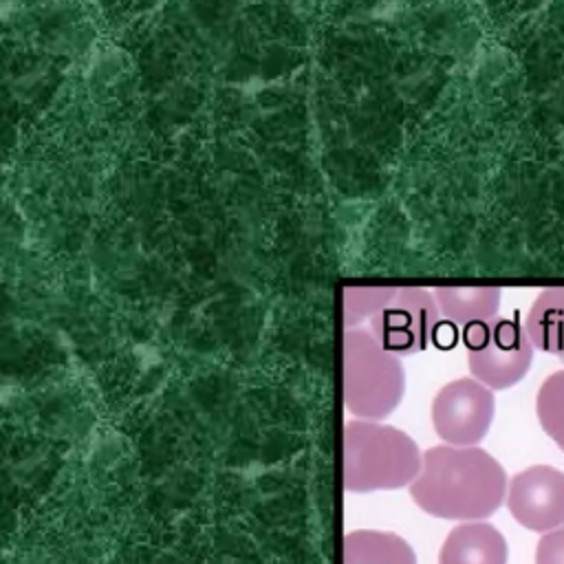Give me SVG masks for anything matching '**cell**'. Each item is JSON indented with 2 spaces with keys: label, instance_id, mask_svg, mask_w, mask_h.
I'll use <instances>...</instances> for the list:
<instances>
[{
  "label": "cell",
  "instance_id": "5",
  "mask_svg": "<svg viewBox=\"0 0 564 564\" xmlns=\"http://www.w3.org/2000/svg\"><path fill=\"white\" fill-rule=\"evenodd\" d=\"M441 324L436 297L427 289H397L392 300L370 319V333L392 355H416L434 339Z\"/></svg>",
  "mask_w": 564,
  "mask_h": 564
},
{
  "label": "cell",
  "instance_id": "3",
  "mask_svg": "<svg viewBox=\"0 0 564 564\" xmlns=\"http://www.w3.org/2000/svg\"><path fill=\"white\" fill-rule=\"evenodd\" d=\"M344 405L359 421H381L394 412L405 392V370L370 330L344 333Z\"/></svg>",
  "mask_w": 564,
  "mask_h": 564
},
{
  "label": "cell",
  "instance_id": "11",
  "mask_svg": "<svg viewBox=\"0 0 564 564\" xmlns=\"http://www.w3.org/2000/svg\"><path fill=\"white\" fill-rule=\"evenodd\" d=\"M344 564H416V557L394 533L355 531L344 538Z\"/></svg>",
  "mask_w": 564,
  "mask_h": 564
},
{
  "label": "cell",
  "instance_id": "1",
  "mask_svg": "<svg viewBox=\"0 0 564 564\" xmlns=\"http://www.w3.org/2000/svg\"><path fill=\"white\" fill-rule=\"evenodd\" d=\"M507 489V474L489 452L436 445L425 449L410 496L430 516L478 522L498 511Z\"/></svg>",
  "mask_w": 564,
  "mask_h": 564
},
{
  "label": "cell",
  "instance_id": "9",
  "mask_svg": "<svg viewBox=\"0 0 564 564\" xmlns=\"http://www.w3.org/2000/svg\"><path fill=\"white\" fill-rule=\"evenodd\" d=\"M432 293L441 315L460 328L494 319L502 297L498 286H438Z\"/></svg>",
  "mask_w": 564,
  "mask_h": 564
},
{
  "label": "cell",
  "instance_id": "10",
  "mask_svg": "<svg viewBox=\"0 0 564 564\" xmlns=\"http://www.w3.org/2000/svg\"><path fill=\"white\" fill-rule=\"evenodd\" d=\"M524 330L533 348L564 359V286L544 289L533 300Z\"/></svg>",
  "mask_w": 564,
  "mask_h": 564
},
{
  "label": "cell",
  "instance_id": "2",
  "mask_svg": "<svg viewBox=\"0 0 564 564\" xmlns=\"http://www.w3.org/2000/svg\"><path fill=\"white\" fill-rule=\"evenodd\" d=\"M423 467L419 445L399 427L379 421L344 425V487L355 494L401 489Z\"/></svg>",
  "mask_w": 564,
  "mask_h": 564
},
{
  "label": "cell",
  "instance_id": "6",
  "mask_svg": "<svg viewBox=\"0 0 564 564\" xmlns=\"http://www.w3.org/2000/svg\"><path fill=\"white\" fill-rule=\"evenodd\" d=\"M494 392L474 377L445 383L432 401V425L441 441L454 447H476L491 427Z\"/></svg>",
  "mask_w": 564,
  "mask_h": 564
},
{
  "label": "cell",
  "instance_id": "13",
  "mask_svg": "<svg viewBox=\"0 0 564 564\" xmlns=\"http://www.w3.org/2000/svg\"><path fill=\"white\" fill-rule=\"evenodd\" d=\"M397 289H344V322L357 324L375 317L394 295Z\"/></svg>",
  "mask_w": 564,
  "mask_h": 564
},
{
  "label": "cell",
  "instance_id": "8",
  "mask_svg": "<svg viewBox=\"0 0 564 564\" xmlns=\"http://www.w3.org/2000/svg\"><path fill=\"white\" fill-rule=\"evenodd\" d=\"M438 564H507V540L494 524H460L445 538Z\"/></svg>",
  "mask_w": 564,
  "mask_h": 564
},
{
  "label": "cell",
  "instance_id": "14",
  "mask_svg": "<svg viewBox=\"0 0 564 564\" xmlns=\"http://www.w3.org/2000/svg\"><path fill=\"white\" fill-rule=\"evenodd\" d=\"M535 564H564V527L540 538L535 549Z\"/></svg>",
  "mask_w": 564,
  "mask_h": 564
},
{
  "label": "cell",
  "instance_id": "4",
  "mask_svg": "<svg viewBox=\"0 0 564 564\" xmlns=\"http://www.w3.org/2000/svg\"><path fill=\"white\" fill-rule=\"evenodd\" d=\"M463 344L471 377L489 390H507L524 379L535 350L524 326L511 317L465 326Z\"/></svg>",
  "mask_w": 564,
  "mask_h": 564
},
{
  "label": "cell",
  "instance_id": "7",
  "mask_svg": "<svg viewBox=\"0 0 564 564\" xmlns=\"http://www.w3.org/2000/svg\"><path fill=\"white\" fill-rule=\"evenodd\" d=\"M507 509L516 522L535 533L564 527V471L551 465L518 471L507 489Z\"/></svg>",
  "mask_w": 564,
  "mask_h": 564
},
{
  "label": "cell",
  "instance_id": "12",
  "mask_svg": "<svg viewBox=\"0 0 564 564\" xmlns=\"http://www.w3.org/2000/svg\"><path fill=\"white\" fill-rule=\"evenodd\" d=\"M535 414L542 430L564 452V370L549 375L535 397Z\"/></svg>",
  "mask_w": 564,
  "mask_h": 564
}]
</instances>
